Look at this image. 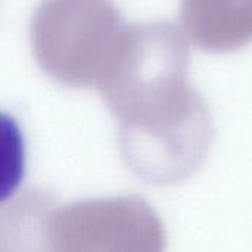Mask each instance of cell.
I'll use <instances>...</instances> for the list:
<instances>
[{
	"instance_id": "cell-4",
	"label": "cell",
	"mask_w": 252,
	"mask_h": 252,
	"mask_svg": "<svg viewBox=\"0 0 252 252\" xmlns=\"http://www.w3.org/2000/svg\"><path fill=\"white\" fill-rule=\"evenodd\" d=\"M180 22L198 49L235 52L252 43V0H182Z\"/></svg>"
},
{
	"instance_id": "cell-3",
	"label": "cell",
	"mask_w": 252,
	"mask_h": 252,
	"mask_svg": "<svg viewBox=\"0 0 252 252\" xmlns=\"http://www.w3.org/2000/svg\"><path fill=\"white\" fill-rule=\"evenodd\" d=\"M50 252H165L162 220L140 196L84 199L53 208Z\"/></svg>"
},
{
	"instance_id": "cell-6",
	"label": "cell",
	"mask_w": 252,
	"mask_h": 252,
	"mask_svg": "<svg viewBox=\"0 0 252 252\" xmlns=\"http://www.w3.org/2000/svg\"><path fill=\"white\" fill-rule=\"evenodd\" d=\"M25 174V140L18 123L0 112V204L21 186Z\"/></svg>"
},
{
	"instance_id": "cell-1",
	"label": "cell",
	"mask_w": 252,
	"mask_h": 252,
	"mask_svg": "<svg viewBox=\"0 0 252 252\" xmlns=\"http://www.w3.org/2000/svg\"><path fill=\"white\" fill-rule=\"evenodd\" d=\"M189 63L177 25L131 24L96 86L117 120L124 164L146 183L189 179L213 145L211 112L188 77Z\"/></svg>"
},
{
	"instance_id": "cell-5",
	"label": "cell",
	"mask_w": 252,
	"mask_h": 252,
	"mask_svg": "<svg viewBox=\"0 0 252 252\" xmlns=\"http://www.w3.org/2000/svg\"><path fill=\"white\" fill-rule=\"evenodd\" d=\"M52 199L28 192L0 210V252H50L47 226Z\"/></svg>"
},
{
	"instance_id": "cell-2",
	"label": "cell",
	"mask_w": 252,
	"mask_h": 252,
	"mask_svg": "<svg viewBox=\"0 0 252 252\" xmlns=\"http://www.w3.org/2000/svg\"><path fill=\"white\" fill-rule=\"evenodd\" d=\"M127 25L111 0H43L32 15L31 46L53 80L96 87Z\"/></svg>"
}]
</instances>
